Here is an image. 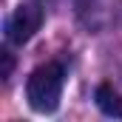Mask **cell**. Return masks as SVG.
Here are the masks:
<instances>
[{
  "label": "cell",
  "mask_w": 122,
  "mask_h": 122,
  "mask_svg": "<svg viewBox=\"0 0 122 122\" xmlns=\"http://www.w3.org/2000/svg\"><path fill=\"white\" fill-rule=\"evenodd\" d=\"M62 85H65V68L60 62H43L31 71L29 82H26V97L29 105L40 114H51L57 111L62 97Z\"/></svg>",
  "instance_id": "1"
},
{
  "label": "cell",
  "mask_w": 122,
  "mask_h": 122,
  "mask_svg": "<svg viewBox=\"0 0 122 122\" xmlns=\"http://www.w3.org/2000/svg\"><path fill=\"white\" fill-rule=\"evenodd\" d=\"M40 26H43V9L37 3H20L14 9V14L9 17V23H6V37L11 43L23 46L40 31Z\"/></svg>",
  "instance_id": "2"
},
{
  "label": "cell",
  "mask_w": 122,
  "mask_h": 122,
  "mask_svg": "<svg viewBox=\"0 0 122 122\" xmlns=\"http://www.w3.org/2000/svg\"><path fill=\"white\" fill-rule=\"evenodd\" d=\"M97 105L105 117H119L122 119V97L111 85H99L97 88Z\"/></svg>",
  "instance_id": "3"
},
{
  "label": "cell",
  "mask_w": 122,
  "mask_h": 122,
  "mask_svg": "<svg viewBox=\"0 0 122 122\" xmlns=\"http://www.w3.org/2000/svg\"><path fill=\"white\" fill-rule=\"evenodd\" d=\"M0 57H3V71H0V77L6 80V77L11 74V65H14V60H11V54H9V51H3Z\"/></svg>",
  "instance_id": "4"
}]
</instances>
